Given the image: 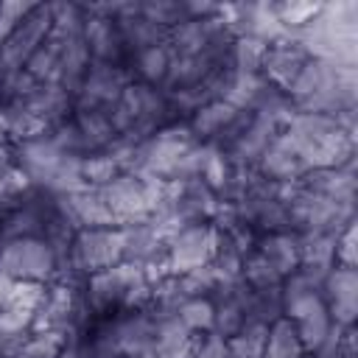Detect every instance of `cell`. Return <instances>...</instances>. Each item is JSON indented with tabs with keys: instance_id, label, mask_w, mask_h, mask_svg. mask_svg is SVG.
I'll use <instances>...</instances> for the list:
<instances>
[{
	"instance_id": "6da1fadb",
	"label": "cell",
	"mask_w": 358,
	"mask_h": 358,
	"mask_svg": "<svg viewBox=\"0 0 358 358\" xmlns=\"http://www.w3.org/2000/svg\"><path fill=\"white\" fill-rule=\"evenodd\" d=\"M0 268L14 282H48L59 271V255L45 238H17L0 246Z\"/></svg>"
},
{
	"instance_id": "7a4b0ae2",
	"label": "cell",
	"mask_w": 358,
	"mask_h": 358,
	"mask_svg": "<svg viewBox=\"0 0 358 358\" xmlns=\"http://www.w3.org/2000/svg\"><path fill=\"white\" fill-rule=\"evenodd\" d=\"M123 249H126L123 227L78 229L73 243H70L73 266L87 271V274H95V271H103V268L123 263Z\"/></svg>"
},
{
	"instance_id": "3957f363",
	"label": "cell",
	"mask_w": 358,
	"mask_h": 358,
	"mask_svg": "<svg viewBox=\"0 0 358 358\" xmlns=\"http://www.w3.org/2000/svg\"><path fill=\"white\" fill-rule=\"evenodd\" d=\"M215 243H218V232L213 227H204L201 221L182 227L165 246L171 274H190L196 268L210 266L215 255Z\"/></svg>"
},
{
	"instance_id": "277c9868",
	"label": "cell",
	"mask_w": 358,
	"mask_h": 358,
	"mask_svg": "<svg viewBox=\"0 0 358 358\" xmlns=\"http://www.w3.org/2000/svg\"><path fill=\"white\" fill-rule=\"evenodd\" d=\"M308 62V50L296 42V36L285 34L280 39H274L271 45H266V53H263V70L266 76L280 84L282 90L296 78V73L302 70V64Z\"/></svg>"
},
{
	"instance_id": "5b68a950",
	"label": "cell",
	"mask_w": 358,
	"mask_h": 358,
	"mask_svg": "<svg viewBox=\"0 0 358 358\" xmlns=\"http://www.w3.org/2000/svg\"><path fill=\"white\" fill-rule=\"evenodd\" d=\"M322 285L330 294V310L327 313L338 324H350L355 319V291H358L355 268H350V266L327 268V274L322 277Z\"/></svg>"
},
{
	"instance_id": "8992f818",
	"label": "cell",
	"mask_w": 358,
	"mask_h": 358,
	"mask_svg": "<svg viewBox=\"0 0 358 358\" xmlns=\"http://www.w3.org/2000/svg\"><path fill=\"white\" fill-rule=\"evenodd\" d=\"M238 115H241V109H235L229 101H210L193 112L190 131H193V137L221 134L224 129H229L238 120Z\"/></svg>"
},
{
	"instance_id": "52a82bcc",
	"label": "cell",
	"mask_w": 358,
	"mask_h": 358,
	"mask_svg": "<svg viewBox=\"0 0 358 358\" xmlns=\"http://www.w3.org/2000/svg\"><path fill=\"white\" fill-rule=\"evenodd\" d=\"M305 347L296 336L294 319H274L266 330V344H263V358H302Z\"/></svg>"
},
{
	"instance_id": "ba28073f",
	"label": "cell",
	"mask_w": 358,
	"mask_h": 358,
	"mask_svg": "<svg viewBox=\"0 0 358 358\" xmlns=\"http://www.w3.org/2000/svg\"><path fill=\"white\" fill-rule=\"evenodd\" d=\"M260 255L266 257V263H268L280 277H288L294 268H299V238L274 232V235H268V238L263 241Z\"/></svg>"
},
{
	"instance_id": "9c48e42d",
	"label": "cell",
	"mask_w": 358,
	"mask_h": 358,
	"mask_svg": "<svg viewBox=\"0 0 358 358\" xmlns=\"http://www.w3.org/2000/svg\"><path fill=\"white\" fill-rule=\"evenodd\" d=\"M67 344L70 336L62 330H31L11 358H59Z\"/></svg>"
},
{
	"instance_id": "30bf717a",
	"label": "cell",
	"mask_w": 358,
	"mask_h": 358,
	"mask_svg": "<svg viewBox=\"0 0 358 358\" xmlns=\"http://www.w3.org/2000/svg\"><path fill=\"white\" fill-rule=\"evenodd\" d=\"M171 48L168 42L162 45H151V48H143V50H134V70L140 73V78L151 87V84H162L165 76H168V67H171Z\"/></svg>"
},
{
	"instance_id": "8fae6325",
	"label": "cell",
	"mask_w": 358,
	"mask_h": 358,
	"mask_svg": "<svg viewBox=\"0 0 358 358\" xmlns=\"http://www.w3.org/2000/svg\"><path fill=\"white\" fill-rule=\"evenodd\" d=\"M179 322L190 330V333H213L215 324V305L204 296H187L179 308H176Z\"/></svg>"
},
{
	"instance_id": "7c38bea8",
	"label": "cell",
	"mask_w": 358,
	"mask_h": 358,
	"mask_svg": "<svg viewBox=\"0 0 358 358\" xmlns=\"http://www.w3.org/2000/svg\"><path fill=\"white\" fill-rule=\"evenodd\" d=\"M294 324H296V336H299L305 352L308 350H319L330 336V313H327L324 305L310 310V313H305V316H299V319H294Z\"/></svg>"
},
{
	"instance_id": "4fadbf2b",
	"label": "cell",
	"mask_w": 358,
	"mask_h": 358,
	"mask_svg": "<svg viewBox=\"0 0 358 358\" xmlns=\"http://www.w3.org/2000/svg\"><path fill=\"white\" fill-rule=\"evenodd\" d=\"M120 173H123V165L112 154H98V157L81 159V179L90 187H103V185H109Z\"/></svg>"
},
{
	"instance_id": "5bb4252c",
	"label": "cell",
	"mask_w": 358,
	"mask_h": 358,
	"mask_svg": "<svg viewBox=\"0 0 358 358\" xmlns=\"http://www.w3.org/2000/svg\"><path fill=\"white\" fill-rule=\"evenodd\" d=\"M8 137V109H0V140Z\"/></svg>"
}]
</instances>
